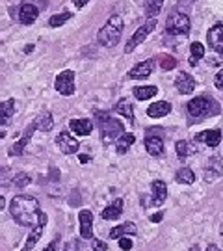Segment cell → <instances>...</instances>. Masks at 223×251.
<instances>
[{"instance_id":"10","label":"cell","mask_w":223,"mask_h":251,"mask_svg":"<svg viewBox=\"0 0 223 251\" xmlns=\"http://www.w3.org/2000/svg\"><path fill=\"white\" fill-rule=\"evenodd\" d=\"M207 39H208V45H210L212 50H216L218 54H223V24L218 23L214 24L208 34H207Z\"/></svg>"},{"instance_id":"9","label":"cell","mask_w":223,"mask_h":251,"mask_svg":"<svg viewBox=\"0 0 223 251\" xmlns=\"http://www.w3.org/2000/svg\"><path fill=\"white\" fill-rule=\"evenodd\" d=\"M37 129V123H32L30 127H26V131L23 132V138L19 140V142H15V144L10 147V151H8V155L10 156H19L24 153V149H26V145H28V142H30V138H32V134H34V131Z\"/></svg>"},{"instance_id":"47","label":"cell","mask_w":223,"mask_h":251,"mask_svg":"<svg viewBox=\"0 0 223 251\" xmlns=\"http://www.w3.org/2000/svg\"><path fill=\"white\" fill-rule=\"evenodd\" d=\"M6 136V132H0V138H4Z\"/></svg>"},{"instance_id":"26","label":"cell","mask_w":223,"mask_h":251,"mask_svg":"<svg viewBox=\"0 0 223 251\" xmlns=\"http://www.w3.org/2000/svg\"><path fill=\"white\" fill-rule=\"evenodd\" d=\"M158 93V88L156 86H140V88H134V97L138 101H147Z\"/></svg>"},{"instance_id":"16","label":"cell","mask_w":223,"mask_h":251,"mask_svg":"<svg viewBox=\"0 0 223 251\" xmlns=\"http://www.w3.org/2000/svg\"><path fill=\"white\" fill-rule=\"evenodd\" d=\"M39 17V10L35 8L34 4H30V2H26L21 6V10H19V21L23 24H32L35 23V19Z\"/></svg>"},{"instance_id":"14","label":"cell","mask_w":223,"mask_h":251,"mask_svg":"<svg viewBox=\"0 0 223 251\" xmlns=\"http://www.w3.org/2000/svg\"><path fill=\"white\" fill-rule=\"evenodd\" d=\"M154 71V60L149 58V60L141 61L138 65H134L129 73V78H147L151 73Z\"/></svg>"},{"instance_id":"31","label":"cell","mask_w":223,"mask_h":251,"mask_svg":"<svg viewBox=\"0 0 223 251\" xmlns=\"http://www.w3.org/2000/svg\"><path fill=\"white\" fill-rule=\"evenodd\" d=\"M37 129H41L43 132H48L52 131V127H54V121H52V116H50V112H45V114H41L37 119Z\"/></svg>"},{"instance_id":"24","label":"cell","mask_w":223,"mask_h":251,"mask_svg":"<svg viewBox=\"0 0 223 251\" xmlns=\"http://www.w3.org/2000/svg\"><path fill=\"white\" fill-rule=\"evenodd\" d=\"M134 142H136V136H134L132 132H125V134L118 140V145H116V149H118L119 155H125L130 147L134 145Z\"/></svg>"},{"instance_id":"44","label":"cell","mask_w":223,"mask_h":251,"mask_svg":"<svg viewBox=\"0 0 223 251\" xmlns=\"http://www.w3.org/2000/svg\"><path fill=\"white\" fill-rule=\"evenodd\" d=\"M6 207V199H4V195H0V210Z\"/></svg>"},{"instance_id":"25","label":"cell","mask_w":223,"mask_h":251,"mask_svg":"<svg viewBox=\"0 0 223 251\" xmlns=\"http://www.w3.org/2000/svg\"><path fill=\"white\" fill-rule=\"evenodd\" d=\"M175 149H177V155H178L180 160H186L190 155H193V153H195V145L192 144V142H186V140L177 142Z\"/></svg>"},{"instance_id":"18","label":"cell","mask_w":223,"mask_h":251,"mask_svg":"<svg viewBox=\"0 0 223 251\" xmlns=\"http://www.w3.org/2000/svg\"><path fill=\"white\" fill-rule=\"evenodd\" d=\"M69 129L76 136H88V134H91V131H93V123L89 119H71Z\"/></svg>"},{"instance_id":"38","label":"cell","mask_w":223,"mask_h":251,"mask_svg":"<svg viewBox=\"0 0 223 251\" xmlns=\"http://www.w3.org/2000/svg\"><path fill=\"white\" fill-rule=\"evenodd\" d=\"M63 251H78V244L73 240V242H69V244L63 248Z\"/></svg>"},{"instance_id":"20","label":"cell","mask_w":223,"mask_h":251,"mask_svg":"<svg viewBox=\"0 0 223 251\" xmlns=\"http://www.w3.org/2000/svg\"><path fill=\"white\" fill-rule=\"evenodd\" d=\"M171 112V104L167 101H158V103H153L149 110H147V116L149 118H164Z\"/></svg>"},{"instance_id":"21","label":"cell","mask_w":223,"mask_h":251,"mask_svg":"<svg viewBox=\"0 0 223 251\" xmlns=\"http://www.w3.org/2000/svg\"><path fill=\"white\" fill-rule=\"evenodd\" d=\"M123 212V199H116L110 207H106L104 210L101 212V218L103 220H119V216Z\"/></svg>"},{"instance_id":"43","label":"cell","mask_w":223,"mask_h":251,"mask_svg":"<svg viewBox=\"0 0 223 251\" xmlns=\"http://www.w3.org/2000/svg\"><path fill=\"white\" fill-rule=\"evenodd\" d=\"M205 251H220V248H218V246H214V244H210V246H208Z\"/></svg>"},{"instance_id":"3","label":"cell","mask_w":223,"mask_h":251,"mask_svg":"<svg viewBox=\"0 0 223 251\" xmlns=\"http://www.w3.org/2000/svg\"><path fill=\"white\" fill-rule=\"evenodd\" d=\"M97 119H99V129H101V138L103 142H114L119 140L123 134H125V127L123 123L116 118H110L108 114H101V112H95Z\"/></svg>"},{"instance_id":"42","label":"cell","mask_w":223,"mask_h":251,"mask_svg":"<svg viewBox=\"0 0 223 251\" xmlns=\"http://www.w3.org/2000/svg\"><path fill=\"white\" fill-rule=\"evenodd\" d=\"M78 158H80V162H82V164H88V162H89V156L88 155H80Z\"/></svg>"},{"instance_id":"1","label":"cell","mask_w":223,"mask_h":251,"mask_svg":"<svg viewBox=\"0 0 223 251\" xmlns=\"http://www.w3.org/2000/svg\"><path fill=\"white\" fill-rule=\"evenodd\" d=\"M10 214L23 227L34 229L41 221H47V214L41 212L39 201L32 195H15L10 203Z\"/></svg>"},{"instance_id":"23","label":"cell","mask_w":223,"mask_h":251,"mask_svg":"<svg viewBox=\"0 0 223 251\" xmlns=\"http://www.w3.org/2000/svg\"><path fill=\"white\" fill-rule=\"evenodd\" d=\"M136 225L134 223H123V225H118V227H114L112 231H110V238L112 240H118L121 238V236H125V235H129V236H134L136 235Z\"/></svg>"},{"instance_id":"15","label":"cell","mask_w":223,"mask_h":251,"mask_svg":"<svg viewBox=\"0 0 223 251\" xmlns=\"http://www.w3.org/2000/svg\"><path fill=\"white\" fill-rule=\"evenodd\" d=\"M145 151L151 156H162L164 155V140L160 136H147L145 138Z\"/></svg>"},{"instance_id":"19","label":"cell","mask_w":223,"mask_h":251,"mask_svg":"<svg viewBox=\"0 0 223 251\" xmlns=\"http://www.w3.org/2000/svg\"><path fill=\"white\" fill-rule=\"evenodd\" d=\"M45 225H47V221H41L39 225H35V227L32 229V233H30V236H28V238H26V242H24V246L19 251H30V250H32L35 244L39 242V238H41Z\"/></svg>"},{"instance_id":"48","label":"cell","mask_w":223,"mask_h":251,"mask_svg":"<svg viewBox=\"0 0 223 251\" xmlns=\"http://www.w3.org/2000/svg\"><path fill=\"white\" fill-rule=\"evenodd\" d=\"M190 2H193V0H190Z\"/></svg>"},{"instance_id":"36","label":"cell","mask_w":223,"mask_h":251,"mask_svg":"<svg viewBox=\"0 0 223 251\" xmlns=\"http://www.w3.org/2000/svg\"><path fill=\"white\" fill-rule=\"evenodd\" d=\"M91 248H93V251H108L106 242L104 240H99V238H91Z\"/></svg>"},{"instance_id":"6","label":"cell","mask_w":223,"mask_h":251,"mask_svg":"<svg viewBox=\"0 0 223 251\" xmlns=\"http://www.w3.org/2000/svg\"><path fill=\"white\" fill-rule=\"evenodd\" d=\"M154 26H156V19H149V21H147L145 24H141L140 28H138V30L132 34V37L129 39V43H127V47H125V52H127V54H130V52L138 47V45H140L145 37L153 32Z\"/></svg>"},{"instance_id":"46","label":"cell","mask_w":223,"mask_h":251,"mask_svg":"<svg viewBox=\"0 0 223 251\" xmlns=\"http://www.w3.org/2000/svg\"><path fill=\"white\" fill-rule=\"evenodd\" d=\"M6 171H8V169H6V167H0V177H2V175H4V173H6Z\"/></svg>"},{"instance_id":"41","label":"cell","mask_w":223,"mask_h":251,"mask_svg":"<svg viewBox=\"0 0 223 251\" xmlns=\"http://www.w3.org/2000/svg\"><path fill=\"white\" fill-rule=\"evenodd\" d=\"M88 2H89V0H74V6H76V8H84Z\"/></svg>"},{"instance_id":"32","label":"cell","mask_w":223,"mask_h":251,"mask_svg":"<svg viewBox=\"0 0 223 251\" xmlns=\"http://www.w3.org/2000/svg\"><path fill=\"white\" fill-rule=\"evenodd\" d=\"M71 17H73V13L71 12H63V13H58V15H52L50 19H48V24L52 26V28H58L61 24H65L69 21Z\"/></svg>"},{"instance_id":"2","label":"cell","mask_w":223,"mask_h":251,"mask_svg":"<svg viewBox=\"0 0 223 251\" xmlns=\"http://www.w3.org/2000/svg\"><path fill=\"white\" fill-rule=\"evenodd\" d=\"M188 114L193 123H199V121L207 119V118L218 116L220 114V104L208 95L195 97L188 103Z\"/></svg>"},{"instance_id":"27","label":"cell","mask_w":223,"mask_h":251,"mask_svg":"<svg viewBox=\"0 0 223 251\" xmlns=\"http://www.w3.org/2000/svg\"><path fill=\"white\" fill-rule=\"evenodd\" d=\"M190 65H197L199 63V60L205 56V47H203V43H197V41H193L192 43V47H190Z\"/></svg>"},{"instance_id":"39","label":"cell","mask_w":223,"mask_h":251,"mask_svg":"<svg viewBox=\"0 0 223 251\" xmlns=\"http://www.w3.org/2000/svg\"><path fill=\"white\" fill-rule=\"evenodd\" d=\"M162 218H164V212H156V214L151 216V221H153V223H158Z\"/></svg>"},{"instance_id":"5","label":"cell","mask_w":223,"mask_h":251,"mask_svg":"<svg viewBox=\"0 0 223 251\" xmlns=\"http://www.w3.org/2000/svg\"><path fill=\"white\" fill-rule=\"evenodd\" d=\"M192 28L190 24V17L184 13H171L167 17V23H165V30L167 34L171 36H186Z\"/></svg>"},{"instance_id":"13","label":"cell","mask_w":223,"mask_h":251,"mask_svg":"<svg viewBox=\"0 0 223 251\" xmlns=\"http://www.w3.org/2000/svg\"><path fill=\"white\" fill-rule=\"evenodd\" d=\"M151 192H153L151 205H153V207H160V205H164V201L167 199V186H165L164 180H153V184H151Z\"/></svg>"},{"instance_id":"30","label":"cell","mask_w":223,"mask_h":251,"mask_svg":"<svg viewBox=\"0 0 223 251\" xmlns=\"http://www.w3.org/2000/svg\"><path fill=\"white\" fill-rule=\"evenodd\" d=\"M162 6H164V0H145V12H147V17L154 19V17L160 13Z\"/></svg>"},{"instance_id":"28","label":"cell","mask_w":223,"mask_h":251,"mask_svg":"<svg viewBox=\"0 0 223 251\" xmlns=\"http://www.w3.org/2000/svg\"><path fill=\"white\" fill-rule=\"evenodd\" d=\"M116 112H119V116L127 118L129 121H134V110H132V103H129L127 99H121L116 104Z\"/></svg>"},{"instance_id":"17","label":"cell","mask_w":223,"mask_h":251,"mask_svg":"<svg viewBox=\"0 0 223 251\" xmlns=\"http://www.w3.org/2000/svg\"><path fill=\"white\" fill-rule=\"evenodd\" d=\"M197 142H205L208 147H218L220 142H222V132L218 129H212V131H203L201 134L195 136Z\"/></svg>"},{"instance_id":"4","label":"cell","mask_w":223,"mask_h":251,"mask_svg":"<svg viewBox=\"0 0 223 251\" xmlns=\"http://www.w3.org/2000/svg\"><path fill=\"white\" fill-rule=\"evenodd\" d=\"M121 34H123V19L119 15H112L108 19V23L99 30L97 39L103 47H114V45H118Z\"/></svg>"},{"instance_id":"8","label":"cell","mask_w":223,"mask_h":251,"mask_svg":"<svg viewBox=\"0 0 223 251\" xmlns=\"http://www.w3.org/2000/svg\"><path fill=\"white\" fill-rule=\"evenodd\" d=\"M56 144H58L59 151L63 153V155H74L76 151H78V140L71 134V132L63 131L58 134V138H56Z\"/></svg>"},{"instance_id":"45","label":"cell","mask_w":223,"mask_h":251,"mask_svg":"<svg viewBox=\"0 0 223 251\" xmlns=\"http://www.w3.org/2000/svg\"><path fill=\"white\" fill-rule=\"evenodd\" d=\"M34 50V45H28V47L24 48V52H32Z\"/></svg>"},{"instance_id":"7","label":"cell","mask_w":223,"mask_h":251,"mask_svg":"<svg viewBox=\"0 0 223 251\" xmlns=\"http://www.w3.org/2000/svg\"><path fill=\"white\" fill-rule=\"evenodd\" d=\"M54 88H56V91L61 93V95L69 97L74 93V73L69 71V69H65V71H61L56 76V80H54Z\"/></svg>"},{"instance_id":"22","label":"cell","mask_w":223,"mask_h":251,"mask_svg":"<svg viewBox=\"0 0 223 251\" xmlns=\"http://www.w3.org/2000/svg\"><path fill=\"white\" fill-rule=\"evenodd\" d=\"M15 114V101L8 99L6 103H0V125H8Z\"/></svg>"},{"instance_id":"29","label":"cell","mask_w":223,"mask_h":251,"mask_svg":"<svg viewBox=\"0 0 223 251\" xmlns=\"http://www.w3.org/2000/svg\"><path fill=\"white\" fill-rule=\"evenodd\" d=\"M175 180L177 182H180V184H193V180H195V173H193L190 167H182V169L177 171Z\"/></svg>"},{"instance_id":"40","label":"cell","mask_w":223,"mask_h":251,"mask_svg":"<svg viewBox=\"0 0 223 251\" xmlns=\"http://www.w3.org/2000/svg\"><path fill=\"white\" fill-rule=\"evenodd\" d=\"M56 248H58V240H52V242L47 246V250L45 251H56Z\"/></svg>"},{"instance_id":"34","label":"cell","mask_w":223,"mask_h":251,"mask_svg":"<svg viewBox=\"0 0 223 251\" xmlns=\"http://www.w3.org/2000/svg\"><path fill=\"white\" fill-rule=\"evenodd\" d=\"M13 184L17 186V188H24V186H28L30 182H32V177L28 175V173H17L12 180Z\"/></svg>"},{"instance_id":"12","label":"cell","mask_w":223,"mask_h":251,"mask_svg":"<svg viewBox=\"0 0 223 251\" xmlns=\"http://www.w3.org/2000/svg\"><path fill=\"white\" fill-rule=\"evenodd\" d=\"M175 86H177V89H178V93L190 95V93H193V89H195V80H193V76H192L190 73H178Z\"/></svg>"},{"instance_id":"11","label":"cell","mask_w":223,"mask_h":251,"mask_svg":"<svg viewBox=\"0 0 223 251\" xmlns=\"http://www.w3.org/2000/svg\"><path fill=\"white\" fill-rule=\"evenodd\" d=\"M78 220H80V236L91 240L93 238V214L89 210H80Z\"/></svg>"},{"instance_id":"37","label":"cell","mask_w":223,"mask_h":251,"mask_svg":"<svg viewBox=\"0 0 223 251\" xmlns=\"http://www.w3.org/2000/svg\"><path fill=\"white\" fill-rule=\"evenodd\" d=\"M214 84H216V88L223 89V69L216 73V76H214Z\"/></svg>"},{"instance_id":"33","label":"cell","mask_w":223,"mask_h":251,"mask_svg":"<svg viewBox=\"0 0 223 251\" xmlns=\"http://www.w3.org/2000/svg\"><path fill=\"white\" fill-rule=\"evenodd\" d=\"M160 67H162L164 71H171V69H175L177 58L169 56V54H162V56H160Z\"/></svg>"},{"instance_id":"35","label":"cell","mask_w":223,"mask_h":251,"mask_svg":"<svg viewBox=\"0 0 223 251\" xmlns=\"http://www.w3.org/2000/svg\"><path fill=\"white\" fill-rule=\"evenodd\" d=\"M132 246H134V244H132V238H130V236H121V238H119V248L123 251H130Z\"/></svg>"}]
</instances>
